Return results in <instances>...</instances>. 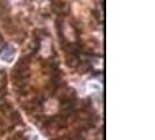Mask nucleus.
<instances>
[{"label":"nucleus","instance_id":"nucleus-1","mask_svg":"<svg viewBox=\"0 0 155 140\" xmlns=\"http://www.w3.org/2000/svg\"><path fill=\"white\" fill-rule=\"evenodd\" d=\"M15 55H16L15 48L13 46H7L1 52V54H0V61L6 63V64H11V63L13 62Z\"/></svg>","mask_w":155,"mask_h":140},{"label":"nucleus","instance_id":"nucleus-2","mask_svg":"<svg viewBox=\"0 0 155 140\" xmlns=\"http://www.w3.org/2000/svg\"><path fill=\"white\" fill-rule=\"evenodd\" d=\"M86 86H87V90H89L90 92H92V91L98 92V91H101V84H99L98 82H96V81H91V82H89Z\"/></svg>","mask_w":155,"mask_h":140}]
</instances>
